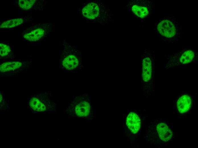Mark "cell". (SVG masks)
Wrapping results in <instances>:
<instances>
[{"instance_id":"6da1fadb","label":"cell","mask_w":198,"mask_h":148,"mask_svg":"<svg viewBox=\"0 0 198 148\" xmlns=\"http://www.w3.org/2000/svg\"><path fill=\"white\" fill-rule=\"evenodd\" d=\"M155 34L165 44H176L182 38V25L178 18L171 14H164L155 23Z\"/></svg>"},{"instance_id":"7a4b0ae2","label":"cell","mask_w":198,"mask_h":148,"mask_svg":"<svg viewBox=\"0 0 198 148\" xmlns=\"http://www.w3.org/2000/svg\"><path fill=\"white\" fill-rule=\"evenodd\" d=\"M78 13L88 21L107 25L114 21L111 10L100 0H90L82 3L77 9Z\"/></svg>"},{"instance_id":"3957f363","label":"cell","mask_w":198,"mask_h":148,"mask_svg":"<svg viewBox=\"0 0 198 148\" xmlns=\"http://www.w3.org/2000/svg\"><path fill=\"white\" fill-rule=\"evenodd\" d=\"M198 52L194 49L185 48L178 52L164 56L166 70L183 67L198 62Z\"/></svg>"},{"instance_id":"277c9868","label":"cell","mask_w":198,"mask_h":148,"mask_svg":"<svg viewBox=\"0 0 198 148\" xmlns=\"http://www.w3.org/2000/svg\"><path fill=\"white\" fill-rule=\"evenodd\" d=\"M142 86L147 84V92L150 94L154 92L155 68L154 51L150 48L145 49L141 55Z\"/></svg>"},{"instance_id":"5b68a950","label":"cell","mask_w":198,"mask_h":148,"mask_svg":"<svg viewBox=\"0 0 198 148\" xmlns=\"http://www.w3.org/2000/svg\"><path fill=\"white\" fill-rule=\"evenodd\" d=\"M64 49L61 57L62 69L71 72L81 69L82 67L81 51L76 46H73L64 40Z\"/></svg>"},{"instance_id":"8992f818","label":"cell","mask_w":198,"mask_h":148,"mask_svg":"<svg viewBox=\"0 0 198 148\" xmlns=\"http://www.w3.org/2000/svg\"><path fill=\"white\" fill-rule=\"evenodd\" d=\"M154 5L153 1L131 0L128 1L126 7L132 16L142 20L150 17Z\"/></svg>"},{"instance_id":"52a82bcc","label":"cell","mask_w":198,"mask_h":148,"mask_svg":"<svg viewBox=\"0 0 198 148\" xmlns=\"http://www.w3.org/2000/svg\"><path fill=\"white\" fill-rule=\"evenodd\" d=\"M54 28L53 24L50 23H44L40 27H36L30 32L25 34L23 36L29 41H36L42 38L49 36Z\"/></svg>"},{"instance_id":"ba28073f","label":"cell","mask_w":198,"mask_h":148,"mask_svg":"<svg viewBox=\"0 0 198 148\" xmlns=\"http://www.w3.org/2000/svg\"><path fill=\"white\" fill-rule=\"evenodd\" d=\"M164 122L159 121L154 126V133L156 134L157 140L161 142H167L170 140L173 136L172 129L168 124Z\"/></svg>"},{"instance_id":"9c48e42d","label":"cell","mask_w":198,"mask_h":148,"mask_svg":"<svg viewBox=\"0 0 198 148\" xmlns=\"http://www.w3.org/2000/svg\"><path fill=\"white\" fill-rule=\"evenodd\" d=\"M75 110L77 116L84 117L88 116L90 109V105L88 97L86 95L80 96L75 98L73 101Z\"/></svg>"},{"instance_id":"30bf717a","label":"cell","mask_w":198,"mask_h":148,"mask_svg":"<svg viewBox=\"0 0 198 148\" xmlns=\"http://www.w3.org/2000/svg\"><path fill=\"white\" fill-rule=\"evenodd\" d=\"M191 96L188 93H182L179 96L175 103L178 110L182 114L187 112L191 108Z\"/></svg>"},{"instance_id":"8fae6325","label":"cell","mask_w":198,"mask_h":148,"mask_svg":"<svg viewBox=\"0 0 198 148\" xmlns=\"http://www.w3.org/2000/svg\"><path fill=\"white\" fill-rule=\"evenodd\" d=\"M141 122L139 116L133 112L128 114L126 120V124L128 129L133 134L137 133L139 130Z\"/></svg>"},{"instance_id":"7c38bea8","label":"cell","mask_w":198,"mask_h":148,"mask_svg":"<svg viewBox=\"0 0 198 148\" xmlns=\"http://www.w3.org/2000/svg\"><path fill=\"white\" fill-rule=\"evenodd\" d=\"M22 65L19 62H9L4 63L0 65L1 72H5L13 70L19 68Z\"/></svg>"},{"instance_id":"4fadbf2b","label":"cell","mask_w":198,"mask_h":148,"mask_svg":"<svg viewBox=\"0 0 198 148\" xmlns=\"http://www.w3.org/2000/svg\"><path fill=\"white\" fill-rule=\"evenodd\" d=\"M23 20L22 18L11 19L4 22L1 25L2 28H9L16 27L22 23Z\"/></svg>"},{"instance_id":"5bb4252c","label":"cell","mask_w":198,"mask_h":148,"mask_svg":"<svg viewBox=\"0 0 198 148\" xmlns=\"http://www.w3.org/2000/svg\"><path fill=\"white\" fill-rule=\"evenodd\" d=\"M29 104L30 107L34 110L43 111L46 109L45 105L36 98H32Z\"/></svg>"},{"instance_id":"9a60e30c","label":"cell","mask_w":198,"mask_h":148,"mask_svg":"<svg viewBox=\"0 0 198 148\" xmlns=\"http://www.w3.org/2000/svg\"><path fill=\"white\" fill-rule=\"evenodd\" d=\"M35 0H20L18 4L20 7L24 10L30 9L36 2Z\"/></svg>"},{"instance_id":"2e32d148","label":"cell","mask_w":198,"mask_h":148,"mask_svg":"<svg viewBox=\"0 0 198 148\" xmlns=\"http://www.w3.org/2000/svg\"><path fill=\"white\" fill-rule=\"evenodd\" d=\"M10 51V48L9 46L3 43L0 44V54L2 56L7 55Z\"/></svg>"}]
</instances>
